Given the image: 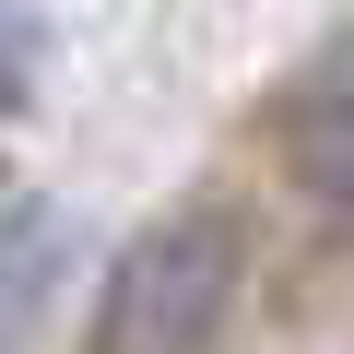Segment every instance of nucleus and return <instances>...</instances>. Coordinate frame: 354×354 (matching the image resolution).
Instances as JSON below:
<instances>
[{
  "instance_id": "nucleus-1",
  "label": "nucleus",
  "mask_w": 354,
  "mask_h": 354,
  "mask_svg": "<svg viewBox=\"0 0 354 354\" xmlns=\"http://www.w3.org/2000/svg\"><path fill=\"white\" fill-rule=\"evenodd\" d=\"M225 295H236V225L213 201L165 213L118 248L106 307H95V354H201L225 330Z\"/></svg>"
},
{
  "instance_id": "nucleus-2",
  "label": "nucleus",
  "mask_w": 354,
  "mask_h": 354,
  "mask_svg": "<svg viewBox=\"0 0 354 354\" xmlns=\"http://www.w3.org/2000/svg\"><path fill=\"white\" fill-rule=\"evenodd\" d=\"M283 165L307 177L319 201H342V213H354V36H330V48H319V71L283 95Z\"/></svg>"
},
{
  "instance_id": "nucleus-3",
  "label": "nucleus",
  "mask_w": 354,
  "mask_h": 354,
  "mask_svg": "<svg viewBox=\"0 0 354 354\" xmlns=\"http://www.w3.org/2000/svg\"><path fill=\"white\" fill-rule=\"evenodd\" d=\"M71 248H83V225L59 201H36V213L0 225V354H36V330H48V307L71 283Z\"/></svg>"
},
{
  "instance_id": "nucleus-4",
  "label": "nucleus",
  "mask_w": 354,
  "mask_h": 354,
  "mask_svg": "<svg viewBox=\"0 0 354 354\" xmlns=\"http://www.w3.org/2000/svg\"><path fill=\"white\" fill-rule=\"evenodd\" d=\"M36 59H48V24L24 12V0H0V118L36 95Z\"/></svg>"
}]
</instances>
